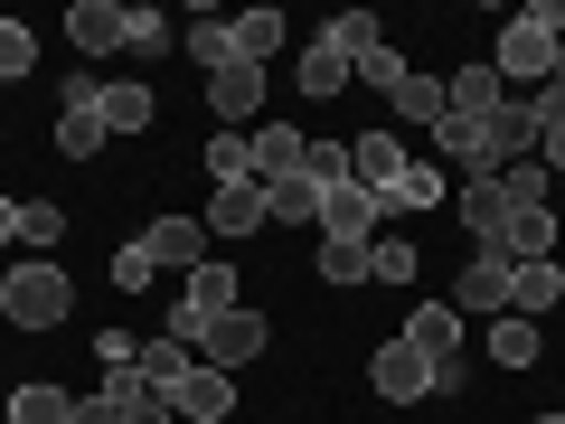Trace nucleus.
Masks as SVG:
<instances>
[{
  "mask_svg": "<svg viewBox=\"0 0 565 424\" xmlns=\"http://www.w3.org/2000/svg\"><path fill=\"white\" fill-rule=\"evenodd\" d=\"M546 85H556V95H565V47H556V76H546Z\"/></svg>",
  "mask_w": 565,
  "mask_h": 424,
  "instance_id": "44",
  "label": "nucleus"
},
{
  "mask_svg": "<svg viewBox=\"0 0 565 424\" xmlns=\"http://www.w3.org/2000/svg\"><path fill=\"white\" fill-rule=\"evenodd\" d=\"M29 66H39V29H29V20H0V85H20Z\"/></svg>",
  "mask_w": 565,
  "mask_h": 424,
  "instance_id": "32",
  "label": "nucleus"
},
{
  "mask_svg": "<svg viewBox=\"0 0 565 424\" xmlns=\"http://www.w3.org/2000/svg\"><path fill=\"white\" fill-rule=\"evenodd\" d=\"M66 415H76V396H66V386H47V378L10 386V424H66Z\"/></svg>",
  "mask_w": 565,
  "mask_h": 424,
  "instance_id": "26",
  "label": "nucleus"
},
{
  "mask_svg": "<svg viewBox=\"0 0 565 424\" xmlns=\"http://www.w3.org/2000/svg\"><path fill=\"white\" fill-rule=\"evenodd\" d=\"M66 39H76L85 57H114V47H132V10H122V0H76V10H66Z\"/></svg>",
  "mask_w": 565,
  "mask_h": 424,
  "instance_id": "9",
  "label": "nucleus"
},
{
  "mask_svg": "<svg viewBox=\"0 0 565 424\" xmlns=\"http://www.w3.org/2000/svg\"><path fill=\"white\" fill-rule=\"evenodd\" d=\"M377 218H386V208L367 199L359 180H340V189H321V245H377Z\"/></svg>",
  "mask_w": 565,
  "mask_h": 424,
  "instance_id": "7",
  "label": "nucleus"
},
{
  "mask_svg": "<svg viewBox=\"0 0 565 424\" xmlns=\"http://www.w3.org/2000/svg\"><path fill=\"white\" fill-rule=\"evenodd\" d=\"M565 303V255H537V264H509V311L519 321H546Z\"/></svg>",
  "mask_w": 565,
  "mask_h": 424,
  "instance_id": "11",
  "label": "nucleus"
},
{
  "mask_svg": "<svg viewBox=\"0 0 565 424\" xmlns=\"http://www.w3.org/2000/svg\"><path fill=\"white\" fill-rule=\"evenodd\" d=\"M415 245H405V236H377V245H367V283H415Z\"/></svg>",
  "mask_w": 565,
  "mask_h": 424,
  "instance_id": "35",
  "label": "nucleus"
},
{
  "mask_svg": "<svg viewBox=\"0 0 565 424\" xmlns=\"http://www.w3.org/2000/svg\"><path fill=\"white\" fill-rule=\"evenodd\" d=\"M255 226H264V180H236V189H217V199H207V236H217V245L255 236Z\"/></svg>",
  "mask_w": 565,
  "mask_h": 424,
  "instance_id": "16",
  "label": "nucleus"
},
{
  "mask_svg": "<svg viewBox=\"0 0 565 424\" xmlns=\"http://www.w3.org/2000/svg\"><path fill=\"white\" fill-rule=\"evenodd\" d=\"M207 180H217V189L255 180V141H245V132H217V141H207Z\"/></svg>",
  "mask_w": 565,
  "mask_h": 424,
  "instance_id": "31",
  "label": "nucleus"
},
{
  "mask_svg": "<svg viewBox=\"0 0 565 424\" xmlns=\"http://www.w3.org/2000/svg\"><path fill=\"white\" fill-rule=\"evenodd\" d=\"M452 311H462V321H500V311H509V255H500V245H481V255L462 264Z\"/></svg>",
  "mask_w": 565,
  "mask_h": 424,
  "instance_id": "5",
  "label": "nucleus"
},
{
  "mask_svg": "<svg viewBox=\"0 0 565 424\" xmlns=\"http://www.w3.org/2000/svg\"><path fill=\"white\" fill-rule=\"evenodd\" d=\"M537 424H565V415H537Z\"/></svg>",
  "mask_w": 565,
  "mask_h": 424,
  "instance_id": "45",
  "label": "nucleus"
},
{
  "mask_svg": "<svg viewBox=\"0 0 565 424\" xmlns=\"http://www.w3.org/2000/svg\"><path fill=\"white\" fill-rule=\"evenodd\" d=\"M500 255H509V264H537V255H556V218H546V208H509V226H500Z\"/></svg>",
  "mask_w": 565,
  "mask_h": 424,
  "instance_id": "18",
  "label": "nucleus"
},
{
  "mask_svg": "<svg viewBox=\"0 0 565 424\" xmlns=\"http://www.w3.org/2000/svg\"><path fill=\"white\" fill-rule=\"evenodd\" d=\"M302 218H321V189L292 170V180H264V226H302Z\"/></svg>",
  "mask_w": 565,
  "mask_h": 424,
  "instance_id": "25",
  "label": "nucleus"
},
{
  "mask_svg": "<svg viewBox=\"0 0 565 424\" xmlns=\"http://www.w3.org/2000/svg\"><path fill=\"white\" fill-rule=\"evenodd\" d=\"M349 180H359L367 199H386V189L405 180V141L396 132H359V141H349Z\"/></svg>",
  "mask_w": 565,
  "mask_h": 424,
  "instance_id": "14",
  "label": "nucleus"
},
{
  "mask_svg": "<svg viewBox=\"0 0 565 424\" xmlns=\"http://www.w3.org/2000/svg\"><path fill=\"white\" fill-rule=\"evenodd\" d=\"M114 283H122V293H141V283H151V255H141V236H132V245H114Z\"/></svg>",
  "mask_w": 565,
  "mask_h": 424,
  "instance_id": "40",
  "label": "nucleus"
},
{
  "mask_svg": "<svg viewBox=\"0 0 565 424\" xmlns=\"http://www.w3.org/2000/svg\"><path fill=\"white\" fill-rule=\"evenodd\" d=\"M95 95H104L95 76H66V85H57V151H66V161H95V151H104V114H95Z\"/></svg>",
  "mask_w": 565,
  "mask_h": 424,
  "instance_id": "3",
  "label": "nucleus"
},
{
  "mask_svg": "<svg viewBox=\"0 0 565 424\" xmlns=\"http://www.w3.org/2000/svg\"><path fill=\"white\" fill-rule=\"evenodd\" d=\"M170 39H180V29H170V10H132V57H161Z\"/></svg>",
  "mask_w": 565,
  "mask_h": 424,
  "instance_id": "38",
  "label": "nucleus"
},
{
  "mask_svg": "<svg viewBox=\"0 0 565 424\" xmlns=\"http://www.w3.org/2000/svg\"><path fill=\"white\" fill-rule=\"evenodd\" d=\"M349 76H359V85H377V95H396V85H405V57H396V39L377 29V39H367L359 57H349Z\"/></svg>",
  "mask_w": 565,
  "mask_h": 424,
  "instance_id": "29",
  "label": "nucleus"
},
{
  "mask_svg": "<svg viewBox=\"0 0 565 424\" xmlns=\"http://www.w3.org/2000/svg\"><path fill=\"white\" fill-rule=\"evenodd\" d=\"M0 283H10V264H0Z\"/></svg>",
  "mask_w": 565,
  "mask_h": 424,
  "instance_id": "46",
  "label": "nucleus"
},
{
  "mask_svg": "<svg viewBox=\"0 0 565 424\" xmlns=\"http://www.w3.org/2000/svg\"><path fill=\"white\" fill-rule=\"evenodd\" d=\"M556 47H565V39H546V29L509 20V29H500V57H490V76H500V85H546V76H556Z\"/></svg>",
  "mask_w": 565,
  "mask_h": 424,
  "instance_id": "4",
  "label": "nucleus"
},
{
  "mask_svg": "<svg viewBox=\"0 0 565 424\" xmlns=\"http://www.w3.org/2000/svg\"><path fill=\"white\" fill-rule=\"evenodd\" d=\"M519 20H527V29H546V39H565V0H527Z\"/></svg>",
  "mask_w": 565,
  "mask_h": 424,
  "instance_id": "41",
  "label": "nucleus"
},
{
  "mask_svg": "<svg viewBox=\"0 0 565 424\" xmlns=\"http://www.w3.org/2000/svg\"><path fill=\"white\" fill-rule=\"evenodd\" d=\"M189 66H199V76H217V66H236V47H226V20H199V29H189Z\"/></svg>",
  "mask_w": 565,
  "mask_h": 424,
  "instance_id": "34",
  "label": "nucleus"
},
{
  "mask_svg": "<svg viewBox=\"0 0 565 424\" xmlns=\"http://www.w3.org/2000/svg\"><path fill=\"white\" fill-rule=\"evenodd\" d=\"M490 180H500V199H509V208H546V199H556L546 161H509V170H490Z\"/></svg>",
  "mask_w": 565,
  "mask_h": 424,
  "instance_id": "30",
  "label": "nucleus"
},
{
  "mask_svg": "<svg viewBox=\"0 0 565 424\" xmlns=\"http://www.w3.org/2000/svg\"><path fill=\"white\" fill-rule=\"evenodd\" d=\"M434 199H444V180H434V161H405V180L386 189L377 208H386V218H396V208H434Z\"/></svg>",
  "mask_w": 565,
  "mask_h": 424,
  "instance_id": "33",
  "label": "nucleus"
},
{
  "mask_svg": "<svg viewBox=\"0 0 565 424\" xmlns=\"http://www.w3.org/2000/svg\"><path fill=\"white\" fill-rule=\"evenodd\" d=\"M386 104H396V123H444V114H452L444 76H424V66H405V85H396Z\"/></svg>",
  "mask_w": 565,
  "mask_h": 424,
  "instance_id": "22",
  "label": "nucleus"
},
{
  "mask_svg": "<svg viewBox=\"0 0 565 424\" xmlns=\"http://www.w3.org/2000/svg\"><path fill=\"white\" fill-rule=\"evenodd\" d=\"M66 424H114V405H104V396H76V415H66Z\"/></svg>",
  "mask_w": 565,
  "mask_h": 424,
  "instance_id": "42",
  "label": "nucleus"
},
{
  "mask_svg": "<svg viewBox=\"0 0 565 424\" xmlns=\"http://www.w3.org/2000/svg\"><path fill=\"white\" fill-rule=\"evenodd\" d=\"M226 47H236V66H264L282 47V10H245V20H226Z\"/></svg>",
  "mask_w": 565,
  "mask_h": 424,
  "instance_id": "23",
  "label": "nucleus"
},
{
  "mask_svg": "<svg viewBox=\"0 0 565 424\" xmlns=\"http://www.w3.org/2000/svg\"><path fill=\"white\" fill-rule=\"evenodd\" d=\"M226 415H236V378L226 368H189L170 386V424H226Z\"/></svg>",
  "mask_w": 565,
  "mask_h": 424,
  "instance_id": "8",
  "label": "nucleus"
},
{
  "mask_svg": "<svg viewBox=\"0 0 565 424\" xmlns=\"http://www.w3.org/2000/svg\"><path fill=\"white\" fill-rule=\"evenodd\" d=\"M95 114H104V132H141V123L161 114V95H151V85H104Z\"/></svg>",
  "mask_w": 565,
  "mask_h": 424,
  "instance_id": "24",
  "label": "nucleus"
},
{
  "mask_svg": "<svg viewBox=\"0 0 565 424\" xmlns=\"http://www.w3.org/2000/svg\"><path fill=\"white\" fill-rule=\"evenodd\" d=\"M245 141H255V180H292V170H302V151H311L292 123H255Z\"/></svg>",
  "mask_w": 565,
  "mask_h": 424,
  "instance_id": "17",
  "label": "nucleus"
},
{
  "mask_svg": "<svg viewBox=\"0 0 565 424\" xmlns=\"http://www.w3.org/2000/svg\"><path fill=\"white\" fill-rule=\"evenodd\" d=\"M66 311H76V283H66L57 255H20L10 264V283H0V321H20V330H57Z\"/></svg>",
  "mask_w": 565,
  "mask_h": 424,
  "instance_id": "1",
  "label": "nucleus"
},
{
  "mask_svg": "<svg viewBox=\"0 0 565 424\" xmlns=\"http://www.w3.org/2000/svg\"><path fill=\"white\" fill-rule=\"evenodd\" d=\"M141 255H151V274H199L207 264V218H151L141 226Z\"/></svg>",
  "mask_w": 565,
  "mask_h": 424,
  "instance_id": "6",
  "label": "nucleus"
},
{
  "mask_svg": "<svg viewBox=\"0 0 565 424\" xmlns=\"http://www.w3.org/2000/svg\"><path fill=\"white\" fill-rule=\"evenodd\" d=\"M302 180L311 189H340L349 180V141H311V151H302Z\"/></svg>",
  "mask_w": 565,
  "mask_h": 424,
  "instance_id": "36",
  "label": "nucleus"
},
{
  "mask_svg": "<svg viewBox=\"0 0 565 424\" xmlns=\"http://www.w3.org/2000/svg\"><path fill=\"white\" fill-rule=\"evenodd\" d=\"M452 208H462V226H471L481 245H500V226H509V199H500V180H471Z\"/></svg>",
  "mask_w": 565,
  "mask_h": 424,
  "instance_id": "27",
  "label": "nucleus"
},
{
  "mask_svg": "<svg viewBox=\"0 0 565 424\" xmlns=\"http://www.w3.org/2000/svg\"><path fill=\"white\" fill-rule=\"evenodd\" d=\"M0 245H20V208L10 199H0Z\"/></svg>",
  "mask_w": 565,
  "mask_h": 424,
  "instance_id": "43",
  "label": "nucleus"
},
{
  "mask_svg": "<svg viewBox=\"0 0 565 424\" xmlns=\"http://www.w3.org/2000/svg\"><path fill=\"white\" fill-rule=\"evenodd\" d=\"M367 386H377L386 405H424V396H434V359L396 330V340H377V359H367Z\"/></svg>",
  "mask_w": 565,
  "mask_h": 424,
  "instance_id": "2",
  "label": "nucleus"
},
{
  "mask_svg": "<svg viewBox=\"0 0 565 424\" xmlns=\"http://www.w3.org/2000/svg\"><path fill=\"white\" fill-rule=\"evenodd\" d=\"M255 349H264V321H255V311H226V321L199 330V368H226V378H236Z\"/></svg>",
  "mask_w": 565,
  "mask_h": 424,
  "instance_id": "13",
  "label": "nucleus"
},
{
  "mask_svg": "<svg viewBox=\"0 0 565 424\" xmlns=\"http://www.w3.org/2000/svg\"><path fill=\"white\" fill-rule=\"evenodd\" d=\"M556 199H565V180H556Z\"/></svg>",
  "mask_w": 565,
  "mask_h": 424,
  "instance_id": "47",
  "label": "nucleus"
},
{
  "mask_svg": "<svg viewBox=\"0 0 565 424\" xmlns=\"http://www.w3.org/2000/svg\"><path fill=\"white\" fill-rule=\"evenodd\" d=\"M444 95H452V114H490V104H500L509 85L490 76V57H481V66H452V76H444Z\"/></svg>",
  "mask_w": 565,
  "mask_h": 424,
  "instance_id": "28",
  "label": "nucleus"
},
{
  "mask_svg": "<svg viewBox=\"0 0 565 424\" xmlns=\"http://www.w3.org/2000/svg\"><path fill=\"white\" fill-rule=\"evenodd\" d=\"M132 368H141V378H151V386L170 396V386H180L189 368H199V349H189V340H170V330H151V340L132 349Z\"/></svg>",
  "mask_w": 565,
  "mask_h": 424,
  "instance_id": "19",
  "label": "nucleus"
},
{
  "mask_svg": "<svg viewBox=\"0 0 565 424\" xmlns=\"http://www.w3.org/2000/svg\"><path fill=\"white\" fill-rule=\"evenodd\" d=\"M490 161H537V132H546V123H537V104H519V95H500V104H490Z\"/></svg>",
  "mask_w": 565,
  "mask_h": 424,
  "instance_id": "10",
  "label": "nucleus"
},
{
  "mask_svg": "<svg viewBox=\"0 0 565 424\" xmlns=\"http://www.w3.org/2000/svg\"><path fill=\"white\" fill-rule=\"evenodd\" d=\"M405 340H415L424 359H462V311H452V303H424L415 321H405Z\"/></svg>",
  "mask_w": 565,
  "mask_h": 424,
  "instance_id": "21",
  "label": "nucleus"
},
{
  "mask_svg": "<svg viewBox=\"0 0 565 424\" xmlns=\"http://www.w3.org/2000/svg\"><path fill=\"white\" fill-rule=\"evenodd\" d=\"M434 151H444L452 170H471V180L500 170V161H490V123H481V114H444V123H434Z\"/></svg>",
  "mask_w": 565,
  "mask_h": 424,
  "instance_id": "15",
  "label": "nucleus"
},
{
  "mask_svg": "<svg viewBox=\"0 0 565 424\" xmlns=\"http://www.w3.org/2000/svg\"><path fill=\"white\" fill-rule=\"evenodd\" d=\"M207 114H217L226 132H245V123L264 114V66H217V76H207Z\"/></svg>",
  "mask_w": 565,
  "mask_h": 424,
  "instance_id": "12",
  "label": "nucleus"
},
{
  "mask_svg": "<svg viewBox=\"0 0 565 424\" xmlns=\"http://www.w3.org/2000/svg\"><path fill=\"white\" fill-rule=\"evenodd\" d=\"M57 236H66V208L29 199V208H20V245H57Z\"/></svg>",
  "mask_w": 565,
  "mask_h": 424,
  "instance_id": "37",
  "label": "nucleus"
},
{
  "mask_svg": "<svg viewBox=\"0 0 565 424\" xmlns=\"http://www.w3.org/2000/svg\"><path fill=\"white\" fill-rule=\"evenodd\" d=\"M481 349H490V368H537V321H519V311H500V321L481 330Z\"/></svg>",
  "mask_w": 565,
  "mask_h": 424,
  "instance_id": "20",
  "label": "nucleus"
},
{
  "mask_svg": "<svg viewBox=\"0 0 565 424\" xmlns=\"http://www.w3.org/2000/svg\"><path fill=\"white\" fill-rule=\"evenodd\" d=\"M321 283H367V245H321Z\"/></svg>",
  "mask_w": 565,
  "mask_h": 424,
  "instance_id": "39",
  "label": "nucleus"
}]
</instances>
